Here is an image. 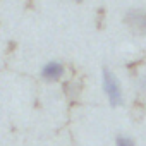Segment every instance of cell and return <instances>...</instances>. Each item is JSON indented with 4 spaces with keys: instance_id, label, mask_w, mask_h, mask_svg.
<instances>
[{
    "instance_id": "cell-4",
    "label": "cell",
    "mask_w": 146,
    "mask_h": 146,
    "mask_svg": "<svg viewBox=\"0 0 146 146\" xmlns=\"http://www.w3.org/2000/svg\"><path fill=\"white\" fill-rule=\"evenodd\" d=\"M115 146H136V143H134L132 137H129V136H117Z\"/></svg>"
},
{
    "instance_id": "cell-2",
    "label": "cell",
    "mask_w": 146,
    "mask_h": 146,
    "mask_svg": "<svg viewBox=\"0 0 146 146\" xmlns=\"http://www.w3.org/2000/svg\"><path fill=\"white\" fill-rule=\"evenodd\" d=\"M124 23L136 35H146V12L141 9H131L125 12Z\"/></svg>"
},
{
    "instance_id": "cell-3",
    "label": "cell",
    "mask_w": 146,
    "mask_h": 146,
    "mask_svg": "<svg viewBox=\"0 0 146 146\" xmlns=\"http://www.w3.org/2000/svg\"><path fill=\"white\" fill-rule=\"evenodd\" d=\"M41 79H45L46 83H57L64 78L65 74V67L62 62H57V60H50L46 62L43 67H41Z\"/></svg>"
},
{
    "instance_id": "cell-1",
    "label": "cell",
    "mask_w": 146,
    "mask_h": 146,
    "mask_svg": "<svg viewBox=\"0 0 146 146\" xmlns=\"http://www.w3.org/2000/svg\"><path fill=\"white\" fill-rule=\"evenodd\" d=\"M102 83H103V93L108 100V103L117 108L124 105V93H122V84L119 81V78L115 76V72L110 70L108 67L103 69L102 72Z\"/></svg>"
},
{
    "instance_id": "cell-5",
    "label": "cell",
    "mask_w": 146,
    "mask_h": 146,
    "mask_svg": "<svg viewBox=\"0 0 146 146\" xmlns=\"http://www.w3.org/2000/svg\"><path fill=\"white\" fill-rule=\"evenodd\" d=\"M76 2H81V0H76Z\"/></svg>"
}]
</instances>
